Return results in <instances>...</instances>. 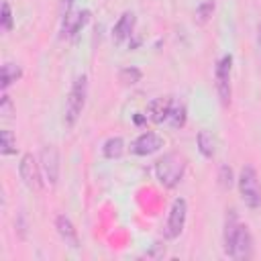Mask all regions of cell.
<instances>
[{
	"mask_svg": "<svg viewBox=\"0 0 261 261\" xmlns=\"http://www.w3.org/2000/svg\"><path fill=\"white\" fill-rule=\"evenodd\" d=\"M186 157L181 153H165L155 163V177L163 188H175L186 173Z\"/></svg>",
	"mask_w": 261,
	"mask_h": 261,
	"instance_id": "cell-1",
	"label": "cell"
},
{
	"mask_svg": "<svg viewBox=\"0 0 261 261\" xmlns=\"http://www.w3.org/2000/svg\"><path fill=\"white\" fill-rule=\"evenodd\" d=\"M86 96H88V77L82 73L73 80L67 100H65V114H63V122L65 126H75V122L80 120L84 106H86Z\"/></svg>",
	"mask_w": 261,
	"mask_h": 261,
	"instance_id": "cell-2",
	"label": "cell"
},
{
	"mask_svg": "<svg viewBox=\"0 0 261 261\" xmlns=\"http://www.w3.org/2000/svg\"><path fill=\"white\" fill-rule=\"evenodd\" d=\"M239 192L243 202L249 208H259L261 206V184L257 177V171L253 165H245L239 173Z\"/></svg>",
	"mask_w": 261,
	"mask_h": 261,
	"instance_id": "cell-3",
	"label": "cell"
},
{
	"mask_svg": "<svg viewBox=\"0 0 261 261\" xmlns=\"http://www.w3.org/2000/svg\"><path fill=\"white\" fill-rule=\"evenodd\" d=\"M18 173H20V179L24 181V186L33 192H41L43 190V171H41V163H37V159L31 155V153H24L20 157V163H18Z\"/></svg>",
	"mask_w": 261,
	"mask_h": 261,
	"instance_id": "cell-4",
	"label": "cell"
},
{
	"mask_svg": "<svg viewBox=\"0 0 261 261\" xmlns=\"http://www.w3.org/2000/svg\"><path fill=\"white\" fill-rule=\"evenodd\" d=\"M226 255L230 259H237V261H245V259H251L253 255V237L249 232V228L245 224L239 222L237 230H234V237L230 241V247L226 251Z\"/></svg>",
	"mask_w": 261,
	"mask_h": 261,
	"instance_id": "cell-5",
	"label": "cell"
},
{
	"mask_svg": "<svg viewBox=\"0 0 261 261\" xmlns=\"http://www.w3.org/2000/svg\"><path fill=\"white\" fill-rule=\"evenodd\" d=\"M230 67H232V57L224 55V57H220V61L216 63V69H214L216 92H218L222 106L230 104Z\"/></svg>",
	"mask_w": 261,
	"mask_h": 261,
	"instance_id": "cell-6",
	"label": "cell"
},
{
	"mask_svg": "<svg viewBox=\"0 0 261 261\" xmlns=\"http://www.w3.org/2000/svg\"><path fill=\"white\" fill-rule=\"evenodd\" d=\"M186 216H188V204L184 198L173 200L169 216H167V224H165V237L167 239H177L186 226Z\"/></svg>",
	"mask_w": 261,
	"mask_h": 261,
	"instance_id": "cell-7",
	"label": "cell"
},
{
	"mask_svg": "<svg viewBox=\"0 0 261 261\" xmlns=\"http://www.w3.org/2000/svg\"><path fill=\"white\" fill-rule=\"evenodd\" d=\"M41 171L49 186H55L59 179V151L55 145H47L41 149Z\"/></svg>",
	"mask_w": 261,
	"mask_h": 261,
	"instance_id": "cell-8",
	"label": "cell"
},
{
	"mask_svg": "<svg viewBox=\"0 0 261 261\" xmlns=\"http://www.w3.org/2000/svg\"><path fill=\"white\" fill-rule=\"evenodd\" d=\"M163 147V137H159L157 133L153 130H147V133H141L133 145H130V151L135 155H153L155 151H159Z\"/></svg>",
	"mask_w": 261,
	"mask_h": 261,
	"instance_id": "cell-9",
	"label": "cell"
},
{
	"mask_svg": "<svg viewBox=\"0 0 261 261\" xmlns=\"http://www.w3.org/2000/svg\"><path fill=\"white\" fill-rule=\"evenodd\" d=\"M135 22H137L135 12H130V10L122 12L120 18L116 20L114 29H112V41H114L116 45H120V43H124L126 39H130V37H133V31H135Z\"/></svg>",
	"mask_w": 261,
	"mask_h": 261,
	"instance_id": "cell-10",
	"label": "cell"
},
{
	"mask_svg": "<svg viewBox=\"0 0 261 261\" xmlns=\"http://www.w3.org/2000/svg\"><path fill=\"white\" fill-rule=\"evenodd\" d=\"M55 228L59 232V237L65 241V245H69L71 249H77L80 247V237H77V230L73 226V222L65 216V214H59L55 218Z\"/></svg>",
	"mask_w": 261,
	"mask_h": 261,
	"instance_id": "cell-11",
	"label": "cell"
},
{
	"mask_svg": "<svg viewBox=\"0 0 261 261\" xmlns=\"http://www.w3.org/2000/svg\"><path fill=\"white\" fill-rule=\"evenodd\" d=\"M169 108H171V98H167V96H165V98L159 96V98H155V100L149 102V106H147V118L159 124V122L167 120V116H169Z\"/></svg>",
	"mask_w": 261,
	"mask_h": 261,
	"instance_id": "cell-12",
	"label": "cell"
},
{
	"mask_svg": "<svg viewBox=\"0 0 261 261\" xmlns=\"http://www.w3.org/2000/svg\"><path fill=\"white\" fill-rule=\"evenodd\" d=\"M90 18V12L88 10H80V12H69L67 16H63V33L67 37L75 35Z\"/></svg>",
	"mask_w": 261,
	"mask_h": 261,
	"instance_id": "cell-13",
	"label": "cell"
},
{
	"mask_svg": "<svg viewBox=\"0 0 261 261\" xmlns=\"http://www.w3.org/2000/svg\"><path fill=\"white\" fill-rule=\"evenodd\" d=\"M196 143H198V149H200V153L206 157V159H212L214 157V153H216V139H214V135L210 133V130H200L198 133V137H196Z\"/></svg>",
	"mask_w": 261,
	"mask_h": 261,
	"instance_id": "cell-14",
	"label": "cell"
},
{
	"mask_svg": "<svg viewBox=\"0 0 261 261\" xmlns=\"http://www.w3.org/2000/svg\"><path fill=\"white\" fill-rule=\"evenodd\" d=\"M186 104L181 100H173L171 98V108H169V116H167V122L173 126V128H181L186 124Z\"/></svg>",
	"mask_w": 261,
	"mask_h": 261,
	"instance_id": "cell-15",
	"label": "cell"
},
{
	"mask_svg": "<svg viewBox=\"0 0 261 261\" xmlns=\"http://www.w3.org/2000/svg\"><path fill=\"white\" fill-rule=\"evenodd\" d=\"M20 77H22V69H20L16 63L6 61V63L2 65V77H0V86H2V90H6L10 84L18 82Z\"/></svg>",
	"mask_w": 261,
	"mask_h": 261,
	"instance_id": "cell-16",
	"label": "cell"
},
{
	"mask_svg": "<svg viewBox=\"0 0 261 261\" xmlns=\"http://www.w3.org/2000/svg\"><path fill=\"white\" fill-rule=\"evenodd\" d=\"M102 153H104L106 159H118L124 153V141L120 137H110L102 145Z\"/></svg>",
	"mask_w": 261,
	"mask_h": 261,
	"instance_id": "cell-17",
	"label": "cell"
},
{
	"mask_svg": "<svg viewBox=\"0 0 261 261\" xmlns=\"http://www.w3.org/2000/svg\"><path fill=\"white\" fill-rule=\"evenodd\" d=\"M0 153H2V155H12V153H16V137H14L12 130H8V128L0 130Z\"/></svg>",
	"mask_w": 261,
	"mask_h": 261,
	"instance_id": "cell-18",
	"label": "cell"
},
{
	"mask_svg": "<svg viewBox=\"0 0 261 261\" xmlns=\"http://www.w3.org/2000/svg\"><path fill=\"white\" fill-rule=\"evenodd\" d=\"M118 80L124 86H135L137 82H141V69H137V67H122L118 71Z\"/></svg>",
	"mask_w": 261,
	"mask_h": 261,
	"instance_id": "cell-19",
	"label": "cell"
},
{
	"mask_svg": "<svg viewBox=\"0 0 261 261\" xmlns=\"http://www.w3.org/2000/svg\"><path fill=\"white\" fill-rule=\"evenodd\" d=\"M212 12H214V2H212V0H204V2L198 4V8H196V20H198L200 24L208 22V18L212 16Z\"/></svg>",
	"mask_w": 261,
	"mask_h": 261,
	"instance_id": "cell-20",
	"label": "cell"
},
{
	"mask_svg": "<svg viewBox=\"0 0 261 261\" xmlns=\"http://www.w3.org/2000/svg\"><path fill=\"white\" fill-rule=\"evenodd\" d=\"M0 24L6 33L12 31V10H10V2L2 0V14H0Z\"/></svg>",
	"mask_w": 261,
	"mask_h": 261,
	"instance_id": "cell-21",
	"label": "cell"
},
{
	"mask_svg": "<svg viewBox=\"0 0 261 261\" xmlns=\"http://www.w3.org/2000/svg\"><path fill=\"white\" fill-rule=\"evenodd\" d=\"M218 181H220V188L222 190H230L232 186V169L228 165H222L220 171H218Z\"/></svg>",
	"mask_w": 261,
	"mask_h": 261,
	"instance_id": "cell-22",
	"label": "cell"
},
{
	"mask_svg": "<svg viewBox=\"0 0 261 261\" xmlns=\"http://www.w3.org/2000/svg\"><path fill=\"white\" fill-rule=\"evenodd\" d=\"M0 114L4 120H10L12 114H14V106H12V100L8 98V94H2V100H0Z\"/></svg>",
	"mask_w": 261,
	"mask_h": 261,
	"instance_id": "cell-23",
	"label": "cell"
},
{
	"mask_svg": "<svg viewBox=\"0 0 261 261\" xmlns=\"http://www.w3.org/2000/svg\"><path fill=\"white\" fill-rule=\"evenodd\" d=\"M71 4H73V0H63L61 2V16H67L71 12Z\"/></svg>",
	"mask_w": 261,
	"mask_h": 261,
	"instance_id": "cell-24",
	"label": "cell"
},
{
	"mask_svg": "<svg viewBox=\"0 0 261 261\" xmlns=\"http://www.w3.org/2000/svg\"><path fill=\"white\" fill-rule=\"evenodd\" d=\"M257 51H259V59H261V22L257 27Z\"/></svg>",
	"mask_w": 261,
	"mask_h": 261,
	"instance_id": "cell-25",
	"label": "cell"
},
{
	"mask_svg": "<svg viewBox=\"0 0 261 261\" xmlns=\"http://www.w3.org/2000/svg\"><path fill=\"white\" fill-rule=\"evenodd\" d=\"M135 122H137V124H143V122H145V116L137 114V116H135Z\"/></svg>",
	"mask_w": 261,
	"mask_h": 261,
	"instance_id": "cell-26",
	"label": "cell"
}]
</instances>
